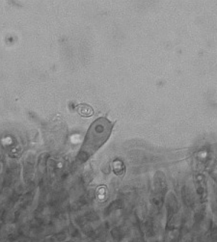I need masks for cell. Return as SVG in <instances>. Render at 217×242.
<instances>
[{
  "instance_id": "obj_1",
  "label": "cell",
  "mask_w": 217,
  "mask_h": 242,
  "mask_svg": "<svg viewBox=\"0 0 217 242\" xmlns=\"http://www.w3.org/2000/svg\"><path fill=\"white\" fill-rule=\"evenodd\" d=\"M112 126L113 123L106 118H98L92 123L77 155V162L79 164L86 162L100 150L110 137Z\"/></svg>"
}]
</instances>
